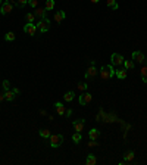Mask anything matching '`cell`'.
Here are the masks:
<instances>
[{"instance_id": "cell-12", "label": "cell", "mask_w": 147, "mask_h": 165, "mask_svg": "<svg viewBox=\"0 0 147 165\" xmlns=\"http://www.w3.org/2000/svg\"><path fill=\"white\" fill-rule=\"evenodd\" d=\"M115 75L119 78V80H125L127 78V69L125 68H119L115 71Z\"/></svg>"}, {"instance_id": "cell-8", "label": "cell", "mask_w": 147, "mask_h": 165, "mask_svg": "<svg viewBox=\"0 0 147 165\" xmlns=\"http://www.w3.org/2000/svg\"><path fill=\"white\" fill-rule=\"evenodd\" d=\"M72 125H74V130H75V131L81 133V131L84 130V125H85V120H84V118H80V120H75V121L72 123Z\"/></svg>"}, {"instance_id": "cell-23", "label": "cell", "mask_w": 147, "mask_h": 165, "mask_svg": "<svg viewBox=\"0 0 147 165\" xmlns=\"http://www.w3.org/2000/svg\"><path fill=\"white\" fill-rule=\"evenodd\" d=\"M40 136L43 137V139H50V130H47V128H43V130H40Z\"/></svg>"}, {"instance_id": "cell-19", "label": "cell", "mask_w": 147, "mask_h": 165, "mask_svg": "<svg viewBox=\"0 0 147 165\" xmlns=\"http://www.w3.org/2000/svg\"><path fill=\"white\" fill-rule=\"evenodd\" d=\"M74 97H75L74 91H66V93L63 94V100H65V102H72V100H74Z\"/></svg>"}, {"instance_id": "cell-27", "label": "cell", "mask_w": 147, "mask_h": 165, "mask_svg": "<svg viewBox=\"0 0 147 165\" xmlns=\"http://www.w3.org/2000/svg\"><path fill=\"white\" fill-rule=\"evenodd\" d=\"M124 68L128 71V69H132L134 68V62L132 61H124Z\"/></svg>"}, {"instance_id": "cell-36", "label": "cell", "mask_w": 147, "mask_h": 165, "mask_svg": "<svg viewBox=\"0 0 147 165\" xmlns=\"http://www.w3.org/2000/svg\"><path fill=\"white\" fill-rule=\"evenodd\" d=\"M90 2H91V3H99L100 0H90Z\"/></svg>"}, {"instance_id": "cell-13", "label": "cell", "mask_w": 147, "mask_h": 165, "mask_svg": "<svg viewBox=\"0 0 147 165\" xmlns=\"http://www.w3.org/2000/svg\"><path fill=\"white\" fill-rule=\"evenodd\" d=\"M55 108H56V112H58V115H60V116H63L65 113H66V108L60 103V102H56L55 103Z\"/></svg>"}, {"instance_id": "cell-34", "label": "cell", "mask_w": 147, "mask_h": 165, "mask_svg": "<svg viewBox=\"0 0 147 165\" xmlns=\"http://www.w3.org/2000/svg\"><path fill=\"white\" fill-rule=\"evenodd\" d=\"M72 115V109H66V113H65V116H71Z\"/></svg>"}, {"instance_id": "cell-38", "label": "cell", "mask_w": 147, "mask_h": 165, "mask_svg": "<svg viewBox=\"0 0 147 165\" xmlns=\"http://www.w3.org/2000/svg\"><path fill=\"white\" fill-rule=\"evenodd\" d=\"M5 2H10V0H5Z\"/></svg>"}, {"instance_id": "cell-4", "label": "cell", "mask_w": 147, "mask_h": 165, "mask_svg": "<svg viewBox=\"0 0 147 165\" xmlns=\"http://www.w3.org/2000/svg\"><path fill=\"white\" fill-rule=\"evenodd\" d=\"M97 74H99V71L94 65H90V68L85 71V80H94L97 78Z\"/></svg>"}, {"instance_id": "cell-5", "label": "cell", "mask_w": 147, "mask_h": 165, "mask_svg": "<svg viewBox=\"0 0 147 165\" xmlns=\"http://www.w3.org/2000/svg\"><path fill=\"white\" fill-rule=\"evenodd\" d=\"M91 100H93V96L88 91H83V94H80V97H78L80 105H88Z\"/></svg>"}, {"instance_id": "cell-14", "label": "cell", "mask_w": 147, "mask_h": 165, "mask_svg": "<svg viewBox=\"0 0 147 165\" xmlns=\"http://www.w3.org/2000/svg\"><path fill=\"white\" fill-rule=\"evenodd\" d=\"M65 18H66V13H65L63 10H59V12H56V13H55V16H53V19H55L58 24H60V22H62Z\"/></svg>"}, {"instance_id": "cell-18", "label": "cell", "mask_w": 147, "mask_h": 165, "mask_svg": "<svg viewBox=\"0 0 147 165\" xmlns=\"http://www.w3.org/2000/svg\"><path fill=\"white\" fill-rule=\"evenodd\" d=\"M81 140H83V136H81V133L75 131V133L72 134V141H74V143H75V145H78Z\"/></svg>"}, {"instance_id": "cell-11", "label": "cell", "mask_w": 147, "mask_h": 165, "mask_svg": "<svg viewBox=\"0 0 147 165\" xmlns=\"http://www.w3.org/2000/svg\"><path fill=\"white\" fill-rule=\"evenodd\" d=\"M46 9L44 8H40V6H37L35 8V10H34V15H35V18H38V19H44L46 18Z\"/></svg>"}, {"instance_id": "cell-26", "label": "cell", "mask_w": 147, "mask_h": 165, "mask_svg": "<svg viewBox=\"0 0 147 165\" xmlns=\"http://www.w3.org/2000/svg\"><path fill=\"white\" fill-rule=\"evenodd\" d=\"M77 88H78L80 91H87L88 84H87V83H78V84H77Z\"/></svg>"}, {"instance_id": "cell-37", "label": "cell", "mask_w": 147, "mask_h": 165, "mask_svg": "<svg viewBox=\"0 0 147 165\" xmlns=\"http://www.w3.org/2000/svg\"><path fill=\"white\" fill-rule=\"evenodd\" d=\"M146 65H147V58H146Z\"/></svg>"}, {"instance_id": "cell-20", "label": "cell", "mask_w": 147, "mask_h": 165, "mask_svg": "<svg viewBox=\"0 0 147 165\" xmlns=\"http://www.w3.org/2000/svg\"><path fill=\"white\" fill-rule=\"evenodd\" d=\"M124 161H125V162H132V161H134V152H132V150H128V152L124 155Z\"/></svg>"}, {"instance_id": "cell-6", "label": "cell", "mask_w": 147, "mask_h": 165, "mask_svg": "<svg viewBox=\"0 0 147 165\" xmlns=\"http://www.w3.org/2000/svg\"><path fill=\"white\" fill-rule=\"evenodd\" d=\"M13 8H15V6H13L12 3L3 2V3H2V8H0V13H2L3 16H5V15H9V13L13 10Z\"/></svg>"}, {"instance_id": "cell-25", "label": "cell", "mask_w": 147, "mask_h": 165, "mask_svg": "<svg viewBox=\"0 0 147 165\" xmlns=\"http://www.w3.org/2000/svg\"><path fill=\"white\" fill-rule=\"evenodd\" d=\"M106 5H107V8H110V9H118L119 6H118V3H116V0H107L106 2Z\"/></svg>"}, {"instance_id": "cell-2", "label": "cell", "mask_w": 147, "mask_h": 165, "mask_svg": "<svg viewBox=\"0 0 147 165\" xmlns=\"http://www.w3.org/2000/svg\"><path fill=\"white\" fill-rule=\"evenodd\" d=\"M35 25H37V30H38L40 33H47L49 30H50V21H49L47 18L38 19V22L35 24Z\"/></svg>"}, {"instance_id": "cell-17", "label": "cell", "mask_w": 147, "mask_h": 165, "mask_svg": "<svg viewBox=\"0 0 147 165\" xmlns=\"http://www.w3.org/2000/svg\"><path fill=\"white\" fill-rule=\"evenodd\" d=\"M15 96H16V94H15L12 90H6V91H5V100H9V102H12V100L15 99Z\"/></svg>"}, {"instance_id": "cell-24", "label": "cell", "mask_w": 147, "mask_h": 165, "mask_svg": "<svg viewBox=\"0 0 147 165\" xmlns=\"http://www.w3.org/2000/svg\"><path fill=\"white\" fill-rule=\"evenodd\" d=\"M25 19H27V22L34 24V21H35V15H34V12H28V13L25 15Z\"/></svg>"}, {"instance_id": "cell-22", "label": "cell", "mask_w": 147, "mask_h": 165, "mask_svg": "<svg viewBox=\"0 0 147 165\" xmlns=\"http://www.w3.org/2000/svg\"><path fill=\"white\" fill-rule=\"evenodd\" d=\"M53 8H55V0H46L44 9H46V10H53Z\"/></svg>"}, {"instance_id": "cell-9", "label": "cell", "mask_w": 147, "mask_h": 165, "mask_svg": "<svg viewBox=\"0 0 147 165\" xmlns=\"http://www.w3.org/2000/svg\"><path fill=\"white\" fill-rule=\"evenodd\" d=\"M124 56L122 55H119V53H113L112 55V65H115V66H121V65H124Z\"/></svg>"}, {"instance_id": "cell-33", "label": "cell", "mask_w": 147, "mask_h": 165, "mask_svg": "<svg viewBox=\"0 0 147 165\" xmlns=\"http://www.w3.org/2000/svg\"><path fill=\"white\" fill-rule=\"evenodd\" d=\"M5 100V91H2V93H0V103H2Z\"/></svg>"}, {"instance_id": "cell-1", "label": "cell", "mask_w": 147, "mask_h": 165, "mask_svg": "<svg viewBox=\"0 0 147 165\" xmlns=\"http://www.w3.org/2000/svg\"><path fill=\"white\" fill-rule=\"evenodd\" d=\"M99 74H100V78L102 80H110L113 75H115V69H113V65H103L99 71Z\"/></svg>"}, {"instance_id": "cell-21", "label": "cell", "mask_w": 147, "mask_h": 165, "mask_svg": "<svg viewBox=\"0 0 147 165\" xmlns=\"http://www.w3.org/2000/svg\"><path fill=\"white\" fill-rule=\"evenodd\" d=\"M140 74H141V80H143V83L147 84V65H144V66L141 68Z\"/></svg>"}, {"instance_id": "cell-35", "label": "cell", "mask_w": 147, "mask_h": 165, "mask_svg": "<svg viewBox=\"0 0 147 165\" xmlns=\"http://www.w3.org/2000/svg\"><path fill=\"white\" fill-rule=\"evenodd\" d=\"M12 91H13L15 94H18V93H19V88H16V87H15V88H12Z\"/></svg>"}, {"instance_id": "cell-31", "label": "cell", "mask_w": 147, "mask_h": 165, "mask_svg": "<svg viewBox=\"0 0 147 165\" xmlns=\"http://www.w3.org/2000/svg\"><path fill=\"white\" fill-rule=\"evenodd\" d=\"M28 5H30L31 8H34V9H35V8L38 6V0H28Z\"/></svg>"}, {"instance_id": "cell-7", "label": "cell", "mask_w": 147, "mask_h": 165, "mask_svg": "<svg viewBox=\"0 0 147 165\" xmlns=\"http://www.w3.org/2000/svg\"><path fill=\"white\" fill-rule=\"evenodd\" d=\"M24 31H25L28 36H35L37 34V25H35V24H25V25H24Z\"/></svg>"}, {"instance_id": "cell-3", "label": "cell", "mask_w": 147, "mask_h": 165, "mask_svg": "<svg viewBox=\"0 0 147 165\" xmlns=\"http://www.w3.org/2000/svg\"><path fill=\"white\" fill-rule=\"evenodd\" d=\"M63 136L62 134H52L50 136V146L52 148H59L63 143Z\"/></svg>"}, {"instance_id": "cell-15", "label": "cell", "mask_w": 147, "mask_h": 165, "mask_svg": "<svg viewBox=\"0 0 147 165\" xmlns=\"http://www.w3.org/2000/svg\"><path fill=\"white\" fill-rule=\"evenodd\" d=\"M99 136H100V131L97 130V128H91V130L88 131V137H90V140H97V139H99Z\"/></svg>"}, {"instance_id": "cell-10", "label": "cell", "mask_w": 147, "mask_h": 165, "mask_svg": "<svg viewBox=\"0 0 147 165\" xmlns=\"http://www.w3.org/2000/svg\"><path fill=\"white\" fill-rule=\"evenodd\" d=\"M132 59H134V62H137V63H144V55L140 52V50H135V52H132Z\"/></svg>"}, {"instance_id": "cell-16", "label": "cell", "mask_w": 147, "mask_h": 165, "mask_svg": "<svg viewBox=\"0 0 147 165\" xmlns=\"http://www.w3.org/2000/svg\"><path fill=\"white\" fill-rule=\"evenodd\" d=\"M85 164H87V165H96V164H97V158H96L93 153H90V155L87 156V159H85Z\"/></svg>"}, {"instance_id": "cell-32", "label": "cell", "mask_w": 147, "mask_h": 165, "mask_svg": "<svg viewBox=\"0 0 147 165\" xmlns=\"http://www.w3.org/2000/svg\"><path fill=\"white\" fill-rule=\"evenodd\" d=\"M97 145H99V143H97V141H96V140H91V141H90V143H88V146H97Z\"/></svg>"}, {"instance_id": "cell-39", "label": "cell", "mask_w": 147, "mask_h": 165, "mask_svg": "<svg viewBox=\"0 0 147 165\" xmlns=\"http://www.w3.org/2000/svg\"><path fill=\"white\" fill-rule=\"evenodd\" d=\"M0 5H2V0H0Z\"/></svg>"}, {"instance_id": "cell-30", "label": "cell", "mask_w": 147, "mask_h": 165, "mask_svg": "<svg viewBox=\"0 0 147 165\" xmlns=\"http://www.w3.org/2000/svg\"><path fill=\"white\" fill-rule=\"evenodd\" d=\"M2 86H3V90H5V91H6V90H10V83H9V80H3Z\"/></svg>"}, {"instance_id": "cell-29", "label": "cell", "mask_w": 147, "mask_h": 165, "mask_svg": "<svg viewBox=\"0 0 147 165\" xmlns=\"http://www.w3.org/2000/svg\"><path fill=\"white\" fill-rule=\"evenodd\" d=\"M28 3V0H16V8H24Z\"/></svg>"}, {"instance_id": "cell-28", "label": "cell", "mask_w": 147, "mask_h": 165, "mask_svg": "<svg viewBox=\"0 0 147 165\" xmlns=\"http://www.w3.org/2000/svg\"><path fill=\"white\" fill-rule=\"evenodd\" d=\"M5 38H6L8 41H13V40H15V33H12V31H9V33H6V36H5Z\"/></svg>"}]
</instances>
